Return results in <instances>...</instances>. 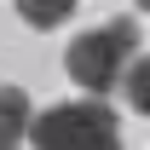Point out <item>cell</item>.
Segmentation results:
<instances>
[{
  "label": "cell",
  "mask_w": 150,
  "mask_h": 150,
  "mask_svg": "<svg viewBox=\"0 0 150 150\" xmlns=\"http://www.w3.org/2000/svg\"><path fill=\"white\" fill-rule=\"evenodd\" d=\"M133 58H139V29L127 18H110V23H98V29H87V35L69 40L64 69H69V81L81 93L104 98L110 87H121V75H127Z\"/></svg>",
  "instance_id": "obj_1"
},
{
  "label": "cell",
  "mask_w": 150,
  "mask_h": 150,
  "mask_svg": "<svg viewBox=\"0 0 150 150\" xmlns=\"http://www.w3.org/2000/svg\"><path fill=\"white\" fill-rule=\"evenodd\" d=\"M29 144L35 150H121V133H115V115L104 98H81V104H52L46 115H35Z\"/></svg>",
  "instance_id": "obj_2"
},
{
  "label": "cell",
  "mask_w": 150,
  "mask_h": 150,
  "mask_svg": "<svg viewBox=\"0 0 150 150\" xmlns=\"http://www.w3.org/2000/svg\"><path fill=\"white\" fill-rule=\"evenodd\" d=\"M0 150H18V144H0Z\"/></svg>",
  "instance_id": "obj_7"
},
{
  "label": "cell",
  "mask_w": 150,
  "mask_h": 150,
  "mask_svg": "<svg viewBox=\"0 0 150 150\" xmlns=\"http://www.w3.org/2000/svg\"><path fill=\"white\" fill-rule=\"evenodd\" d=\"M18 6L23 23H35V29H58V23H69V12L81 6V0H12Z\"/></svg>",
  "instance_id": "obj_4"
},
{
  "label": "cell",
  "mask_w": 150,
  "mask_h": 150,
  "mask_svg": "<svg viewBox=\"0 0 150 150\" xmlns=\"http://www.w3.org/2000/svg\"><path fill=\"white\" fill-rule=\"evenodd\" d=\"M121 87H127V104H133V110H139V115H150V52L127 64V75H121Z\"/></svg>",
  "instance_id": "obj_5"
},
{
  "label": "cell",
  "mask_w": 150,
  "mask_h": 150,
  "mask_svg": "<svg viewBox=\"0 0 150 150\" xmlns=\"http://www.w3.org/2000/svg\"><path fill=\"white\" fill-rule=\"evenodd\" d=\"M35 110H29V93L23 87H0V144H18L23 133H29Z\"/></svg>",
  "instance_id": "obj_3"
},
{
  "label": "cell",
  "mask_w": 150,
  "mask_h": 150,
  "mask_svg": "<svg viewBox=\"0 0 150 150\" xmlns=\"http://www.w3.org/2000/svg\"><path fill=\"white\" fill-rule=\"evenodd\" d=\"M139 6H144V12H150V0H139Z\"/></svg>",
  "instance_id": "obj_6"
}]
</instances>
